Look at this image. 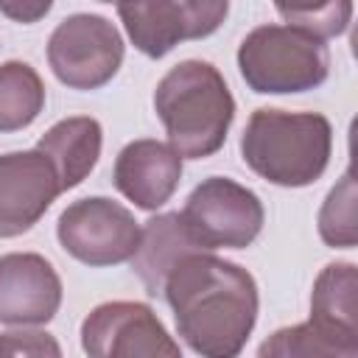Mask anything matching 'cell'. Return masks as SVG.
Wrapping results in <instances>:
<instances>
[{"label": "cell", "instance_id": "9c48e42d", "mask_svg": "<svg viewBox=\"0 0 358 358\" xmlns=\"http://www.w3.org/2000/svg\"><path fill=\"white\" fill-rule=\"evenodd\" d=\"M81 350L92 358H176L182 350L145 302H103L81 322Z\"/></svg>", "mask_w": 358, "mask_h": 358}, {"label": "cell", "instance_id": "30bf717a", "mask_svg": "<svg viewBox=\"0 0 358 358\" xmlns=\"http://www.w3.org/2000/svg\"><path fill=\"white\" fill-rule=\"evenodd\" d=\"M59 193V173L39 148L0 154V238H17L39 224Z\"/></svg>", "mask_w": 358, "mask_h": 358}, {"label": "cell", "instance_id": "8992f818", "mask_svg": "<svg viewBox=\"0 0 358 358\" xmlns=\"http://www.w3.org/2000/svg\"><path fill=\"white\" fill-rule=\"evenodd\" d=\"M123 36L101 14H73L62 20L48 39V64L70 90H98L115 78L123 64Z\"/></svg>", "mask_w": 358, "mask_h": 358}, {"label": "cell", "instance_id": "44dd1931", "mask_svg": "<svg viewBox=\"0 0 358 358\" xmlns=\"http://www.w3.org/2000/svg\"><path fill=\"white\" fill-rule=\"evenodd\" d=\"M50 8H53V0H0V14L22 25L39 22Z\"/></svg>", "mask_w": 358, "mask_h": 358}, {"label": "cell", "instance_id": "7402d4cb", "mask_svg": "<svg viewBox=\"0 0 358 358\" xmlns=\"http://www.w3.org/2000/svg\"><path fill=\"white\" fill-rule=\"evenodd\" d=\"M98 3H117V0H98Z\"/></svg>", "mask_w": 358, "mask_h": 358}, {"label": "cell", "instance_id": "9a60e30c", "mask_svg": "<svg viewBox=\"0 0 358 358\" xmlns=\"http://www.w3.org/2000/svg\"><path fill=\"white\" fill-rule=\"evenodd\" d=\"M103 145V129L95 117L76 115L53 123L36 143V148L53 162L62 190L78 187L98 165Z\"/></svg>", "mask_w": 358, "mask_h": 358}, {"label": "cell", "instance_id": "52a82bcc", "mask_svg": "<svg viewBox=\"0 0 358 358\" xmlns=\"http://www.w3.org/2000/svg\"><path fill=\"white\" fill-rule=\"evenodd\" d=\"M56 238L78 263L103 268L131 260L140 243V224L123 204L106 196H87L59 215Z\"/></svg>", "mask_w": 358, "mask_h": 358}, {"label": "cell", "instance_id": "e0dca14e", "mask_svg": "<svg viewBox=\"0 0 358 358\" xmlns=\"http://www.w3.org/2000/svg\"><path fill=\"white\" fill-rule=\"evenodd\" d=\"M277 14L319 39L341 36L352 20V0H274Z\"/></svg>", "mask_w": 358, "mask_h": 358}, {"label": "cell", "instance_id": "5b68a950", "mask_svg": "<svg viewBox=\"0 0 358 358\" xmlns=\"http://www.w3.org/2000/svg\"><path fill=\"white\" fill-rule=\"evenodd\" d=\"M187 232L204 252L246 249L263 229V201L229 176L201 179L179 213Z\"/></svg>", "mask_w": 358, "mask_h": 358}, {"label": "cell", "instance_id": "ffe728a7", "mask_svg": "<svg viewBox=\"0 0 358 358\" xmlns=\"http://www.w3.org/2000/svg\"><path fill=\"white\" fill-rule=\"evenodd\" d=\"M0 355H62V347L50 333L39 330H11L0 333Z\"/></svg>", "mask_w": 358, "mask_h": 358}, {"label": "cell", "instance_id": "ac0fdd59", "mask_svg": "<svg viewBox=\"0 0 358 358\" xmlns=\"http://www.w3.org/2000/svg\"><path fill=\"white\" fill-rule=\"evenodd\" d=\"M319 235L333 249H352L358 241L355 232V179L347 168L341 182L327 193L319 210Z\"/></svg>", "mask_w": 358, "mask_h": 358}, {"label": "cell", "instance_id": "ba28073f", "mask_svg": "<svg viewBox=\"0 0 358 358\" xmlns=\"http://www.w3.org/2000/svg\"><path fill=\"white\" fill-rule=\"evenodd\" d=\"M229 14V0H117V17L131 45L148 59H162L179 42L215 34Z\"/></svg>", "mask_w": 358, "mask_h": 358}, {"label": "cell", "instance_id": "8fae6325", "mask_svg": "<svg viewBox=\"0 0 358 358\" xmlns=\"http://www.w3.org/2000/svg\"><path fill=\"white\" fill-rule=\"evenodd\" d=\"M62 305V280L53 263L36 252H8L0 257V324H48Z\"/></svg>", "mask_w": 358, "mask_h": 358}, {"label": "cell", "instance_id": "277c9868", "mask_svg": "<svg viewBox=\"0 0 358 358\" xmlns=\"http://www.w3.org/2000/svg\"><path fill=\"white\" fill-rule=\"evenodd\" d=\"M238 70L252 92L294 95L316 90L330 76L324 39L294 25H260L238 48Z\"/></svg>", "mask_w": 358, "mask_h": 358}, {"label": "cell", "instance_id": "3957f363", "mask_svg": "<svg viewBox=\"0 0 358 358\" xmlns=\"http://www.w3.org/2000/svg\"><path fill=\"white\" fill-rule=\"evenodd\" d=\"M333 126L319 112L260 106L241 134V157L260 179L280 187H308L330 165Z\"/></svg>", "mask_w": 358, "mask_h": 358}, {"label": "cell", "instance_id": "7c38bea8", "mask_svg": "<svg viewBox=\"0 0 358 358\" xmlns=\"http://www.w3.org/2000/svg\"><path fill=\"white\" fill-rule=\"evenodd\" d=\"M182 157L171 143L162 140H131L120 148L112 182L140 210H159L179 187Z\"/></svg>", "mask_w": 358, "mask_h": 358}, {"label": "cell", "instance_id": "6da1fadb", "mask_svg": "<svg viewBox=\"0 0 358 358\" xmlns=\"http://www.w3.org/2000/svg\"><path fill=\"white\" fill-rule=\"evenodd\" d=\"M182 341L204 358H235L257 322L255 277L213 252L185 255L162 285Z\"/></svg>", "mask_w": 358, "mask_h": 358}, {"label": "cell", "instance_id": "5bb4252c", "mask_svg": "<svg viewBox=\"0 0 358 358\" xmlns=\"http://www.w3.org/2000/svg\"><path fill=\"white\" fill-rule=\"evenodd\" d=\"M190 252H204L187 232L179 213H162L140 227V243L131 255V271L148 296H162L165 277Z\"/></svg>", "mask_w": 358, "mask_h": 358}, {"label": "cell", "instance_id": "4fadbf2b", "mask_svg": "<svg viewBox=\"0 0 358 358\" xmlns=\"http://www.w3.org/2000/svg\"><path fill=\"white\" fill-rule=\"evenodd\" d=\"M308 324L333 350V355H358V271L352 263H327L310 291Z\"/></svg>", "mask_w": 358, "mask_h": 358}, {"label": "cell", "instance_id": "d6986e66", "mask_svg": "<svg viewBox=\"0 0 358 358\" xmlns=\"http://www.w3.org/2000/svg\"><path fill=\"white\" fill-rule=\"evenodd\" d=\"M260 358L266 355H305V358H319V355H333V350L319 338V333L305 322V324H294V327H282L277 330L271 338H266L257 350Z\"/></svg>", "mask_w": 358, "mask_h": 358}, {"label": "cell", "instance_id": "2e32d148", "mask_svg": "<svg viewBox=\"0 0 358 358\" xmlns=\"http://www.w3.org/2000/svg\"><path fill=\"white\" fill-rule=\"evenodd\" d=\"M45 109V84L28 62L0 64V131L28 129Z\"/></svg>", "mask_w": 358, "mask_h": 358}, {"label": "cell", "instance_id": "7a4b0ae2", "mask_svg": "<svg viewBox=\"0 0 358 358\" xmlns=\"http://www.w3.org/2000/svg\"><path fill=\"white\" fill-rule=\"evenodd\" d=\"M154 109L179 157L204 159L227 143L235 98L215 64L185 59L159 78Z\"/></svg>", "mask_w": 358, "mask_h": 358}]
</instances>
